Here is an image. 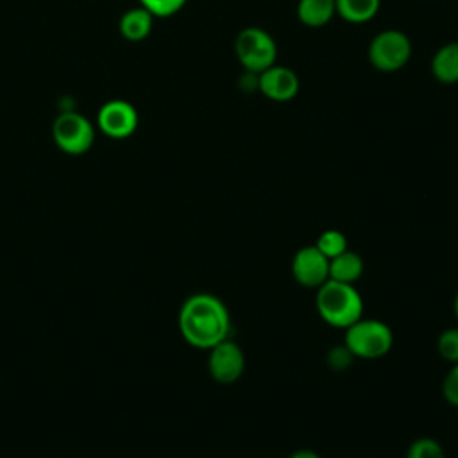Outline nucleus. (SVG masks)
I'll return each instance as SVG.
<instances>
[{
    "mask_svg": "<svg viewBox=\"0 0 458 458\" xmlns=\"http://www.w3.org/2000/svg\"><path fill=\"white\" fill-rule=\"evenodd\" d=\"M344 345L347 351L363 360L385 356L394 345V333L388 324L376 318H360L345 329Z\"/></svg>",
    "mask_w": 458,
    "mask_h": 458,
    "instance_id": "nucleus-3",
    "label": "nucleus"
},
{
    "mask_svg": "<svg viewBox=\"0 0 458 458\" xmlns=\"http://www.w3.org/2000/svg\"><path fill=\"white\" fill-rule=\"evenodd\" d=\"M437 351L445 361L458 363V327H449L440 333Z\"/></svg>",
    "mask_w": 458,
    "mask_h": 458,
    "instance_id": "nucleus-18",
    "label": "nucleus"
},
{
    "mask_svg": "<svg viewBox=\"0 0 458 458\" xmlns=\"http://www.w3.org/2000/svg\"><path fill=\"white\" fill-rule=\"evenodd\" d=\"M363 268H365V263L361 256L347 249L342 254L329 259V279L354 284L361 277Z\"/></svg>",
    "mask_w": 458,
    "mask_h": 458,
    "instance_id": "nucleus-12",
    "label": "nucleus"
},
{
    "mask_svg": "<svg viewBox=\"0 0 458 458\" xmlns=\"http://www.w3.org/2000/svg\"><path fill=\"white\" fill-rule=\"evenodd\" d=\"M292 276L301 286L318 288L329 279V259L315 245L302 247L292 259Z\"/></svg>",
    "mask_w": 458,
    "mask_h": 458,
    "instance_id": "nucleus-9",
    "label": "nucleus"
},
{
    "mask_svg": "<svg viewBox=\"0 0 458 458\" xmlns=\"http://www.w3.org/2000/svg\"><path fill=\"white\" fill-rule=\"evenodd\" d=\"M336 14L349 23H365L372 20L381 5V0H335Z\"/></svg>",
    "mask_w": 458,
    "mask_h": 458,
    "instance_id": "nucleus-15",
    "label": "nucleus"
},
{
    "mask_svg": "<svg viewBox=\"0 0 458 458\" xmlns=\"http://www.w3.org/2000/svg\"><path fill=\"white\" fill-rule=\"evenodd\" d=\"M335 14V0H299L297 4V16L306 27H324Z\"/></svg>",
    "mask_w": 458,
    "mask_h": 458,
    "instance_id": "nucleus-14",
    "label": "nucleus"
},
{
    "mask_svg": "<svg viewBox=\"0 0 458 458\" xmlns=\"http://www.w3.org/2000/svg\"><path fill=\"white\" fill-rule=\"evenodd\" d=\"M188 0H140L141 7H145L154 18H168L179 13Z\"/></svg>",
    "mask_w": 458,
    "mask_h": 458,
    "instance_id": "nucleus-19",
    "label": "nucleus"
},
{
    "mask_svg": "<svg viewBox=\"0 0 458 458\" xmlns=\"http://www.w3.org/2000/svg\"><path fill=\"white\" fill-rule=\"evenodd\" d=\"M431 73L444 84L458 82V41L442 45L431 59Z\"/></svg>",
    "mask_w": 458,
    "mask_h": 458,
    "instance_id": "nucleus-11",
    "label": "nucleus"
},
{
    "mask_svg": "<svg viewBox=\"0 0 458 458\" xmlns=\"http://www.w3.org/2000/svg\"><path fill=\"white\" fill-rule=\"evenodd\" d=\"M52 138L63 152L79 156L91 148L95 141V129L81 113L64 111L52 123Z\"/></svg>",
    "mask_w": 458,
    "mask_h": 458,
    "instance_id": "nucleus-6",
    "label": "nucleus"
},
{
    "mask_svg": "<svg viewBox=\"0 0 458 458\" xmlns=\"http://www.w3.org/2000/svg\"><path fill=\"white\" fill-rule=\"evenodd\" d=\"M411 57V41L410 38L397 30L386 29L376 34L369 45V61L370 64L385 73H392L406 66Z\"/></svg>",
    "mask_w": 458,
    "mask_h": 458,
    "instance_id": "nucleus-5",
    "label": "nucleus"
},
{
    "mask_svg": "<svg viewBox=\"0 0 458 458\" xmlns=\"http://www.w3.org/2000/svg\"><path fill=\"white\" fill-rule=\"evenodd\" d=\"M290 458H320V456L311 449H299L293 454H290Z\"/></svg>",
    "mask_w": 458,
    "mask_h": 458,
    "instance_id": "nucleus-22",
    "label": "nucleus"
},
{
    "mask_svg": "<svg viewBox=\"0 0 458 458\" xmlns=\"http://www.w3.org/2000/svg\"><path fill=\"white\" fill-rule=\"evenodd\" d=\"M315 306L322 320L338 329H347L363 317V299L354 284L333 279L317 288Z\"/></svg>",
    "mask_w": 458,
    "mask_h": 458,
    "instance_id": "nucleus-2",
    "label": "nucleus"
},
{
    "mask_svg": "<svg viewBox=\"0 0 458 458\" xmlns=\"http://www.w3.org/2000/svg\"><path fill=\"white\" fill-rule=\"evenodd\" d=\"M454 315L458 318V293H456V299H454Z\"/></svg>",
    "mask_w": 458,
    "mask_h": 458,
    "instance_id": "nucleus-23",
    "label": "nucleus"
},
{
    "mask_svg": "<svg viewBox=\"0 0 458 458\" xmlns=\"http://www.w3.org/2000/svg\"><path fill=\"white\" fill-rule=\"evenodd\" d=\"M406 458H445V454L437 440L429 437H420L410 444Z\"/></svg>",
    "mask_w": 458,
    "mask_h": 458,
    "instance_id": "nucleus-17",
    "label": "nucleus"
},
{
    "mask_svg": "<svg viewBox=\"0 0 458 458\" xmlns=\"http://www.w3.org/2000/svg\"><path fill=\"white\" fill-rule=\"evenodd\" d=\"M179 329L190 345L211 349L229 338L231 317L218 297L211 293H195L181 306Z\"/></svg>",
    "mask_w": 458,
    "mask_h": 458,
    "instance_id": "nucleus-1",
    "label": "nucleus"
},
{
    "mask_svg": "<svg viewBox=\"0 0 458 458\" xmlns=\"http://www.w3.org/2000/svg\"><path fill=\"white\" fill-rule=\"evenodd\" d=\"M154 25V16L145 7H134L122 14L120 18V34L127 41H141L145 39Z\"/></svg>",
    "mask_w": 458,
    "mask_h": 458,
    "instance_id": "nucleus-13",
    "label": "nucleus"
},
{
    "mask_svg": "<svg viewBox=\"0 0 458 458\" xmlns=\"http://www.w3.org/2000/svg\"><path fill=\"white\" fill-rule=\"evenodd\" d=\"M208 369L216 383L231 385L238 381L245 369V356L242 347L229 338L222 340L209 349Z\"/></svg>",
    "mask_w": 458,
    "mask_h": 458,
    "instance_id": "nucleus-7",
    "label": "nucleus"
},
{
    "mask_svg": "<svg viewBox=\"0 0 458 458\" xmlns=\"http://www.w3.org/2000/svg\"><path fill=\"white\" fill-rule=\"evenodd\" d=\"M234 52L245 72L258 75L276 64L277 45L267 30L259 27H247L238 32L234 39Z\"/></svg>",
    "mask_w": 458,
    "mask_h": 458,
    "instance_id": "nucleus-4",
    "label": "nucleus"
},
{
    "mask_svg": "<svg viewBox=\"0 0 458 458\" xmlns=\"http://www.w3.org/2000/svg\"><path fill=\"white\" fill-rule=\"evenodd\" d=\"M258 89L274 102H288L299 91V77L292 68L272 64L258 73Z\"/></svg>",
    "mask_w": 458,
    "mask_h": 458,
    "instance_id": "nucleus-10",
    "label": "nucleus"
},
{
    "mask_svg": "<svg viewBox=\"0 0 458 458\" xmlns=\"http://www.w3.org/2000/svg\"><path fill=\"white\" fill-rule=\"evenodd\" d=\"M442 394L445 401L458 408V363H453L442 383Z\"/></svg>",
    "mask_w": 458,
    "mask_h": 458,
    "instance_id": "nucleus-20",
    "label": "nucleus"
},
{
    "mask_svg": "<svg viewBox=\"0 0 458 458\" xmlns=\"http://www.w3.org/2000/svg\"><path fill=\"white\" fill-rule=\"evenodd\" d=\"M98 129L114 140H123L138 129V111L127 100H109L97 114Z\"/></svg>",
    "mask_w": 458,
    "mask_h": 458,
    "instance_id": "nucleus-8",
    "label": "nucleus"
},
{
    "mask_svg": "<svg viewBox=\"0 0 458 458\" xmlns=\"http://www.w3.org/2000/svg\"><path fill=\"white\" fill-rule=\"evenodd\" d=\"M315 247L327 258V259H333L335 256L342 254L344 250H347V238L342 231H336V229H327L324 233H320V236L317 238V243Z\"/></svg>",
    "mask_w": 458,
    "mask_h": 458,
    "instance_id": "nucleus-16",
    "label": "nucleus"
},
{
    "mask_svg": "<svg viewBox=\"0 0 458 458\" xmlns=\"http://www.w3.org/2000/svg\"><path fill=\"white\" fill-rule=\"evenodd\" d=\"M351 360H352V354L347 351L345 345L340 347V349H333L331 354H329V363H331L333 367H338V369H340V367H347Z\"/></svg>",
    "mask_w": 458,
    "mask_h": 458,
    "instance_id": "nucleus-21",
    "label": "nucleus"
}]
</instances>
